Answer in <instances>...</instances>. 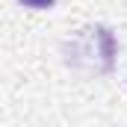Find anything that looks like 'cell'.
Masks as SVG:
<instances>
[{
  "label": "cell",
  "instance_id": "6da1fadb",
  "mask_svg": "<svg viewBox=\"0 0 127 127\" xmlns=\"http://www.w3.org/2000/svg\"><path fill=\"white\" fill-rule=\"evenodd\" d=\"M24 6H30V9H50L53 6V0H21Z\"/></svg>",
  "mask_w": 127,
  "mask_h": 127
}]
</instances>
